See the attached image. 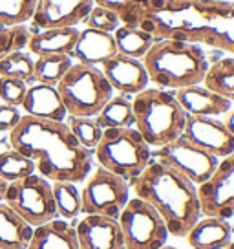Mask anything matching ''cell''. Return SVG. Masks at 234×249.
<instances>
[{
  "mask_svg": "<svg viewBox=\"0 0 234 249\" xmlns=\"http://www.w3.org/2000/svg\"><path fill=\"white\" fill-rule=\"evenodd\" d=\"M139 28L154 39L183 40L234 55L231 0H150Z\"/></svg>",
  "mask_w": 234,
  "mask_h": 249,
  "instance_id": "cell-1",
  "label": "cell"
},
{
  "mask_svg": "<svg viewBox=\"0 0 234 249\" xmlns=\"http://www.w3.org/2000/svg\"><path fill=\"white\" fill-rule=\"evenodd\" d=\"M9 143L30 158L35 172L50 181L83 183L94 169V152L79 143L66 121L22 116L9 132Z\"/></svg>",
  "mask_w": 234,
  "mask_h": 249,
  "instance_id": "cell-2",
  "label": "cell"
},
{
  "mask_svg": "<svg viewBox=\"0 0 234 249\" xmlns=\"http://www.w3.org/2000/svg\"><path fill=\"white\" fill-rule=\"evenodd\" d=\"M130 183L134 196L141 198L163 218L168 234L185 238L201 218L198 185L168 165L152 160Z\"/></svg>",
  "mask_w": 234,
  "mask_h": 249,
  "instance_id": "cell-3",
  "label": "cell"
},
{
  "mask_svg": "<svg viewBox=\"0 0 234 249\" xmlns=\"http://www.w3.org/2000/svg\"><path fill=\"white\" fill-rule=\"evenodd\" d=\"M141 62L152 85L174 92L201 85L209 70V59L201 46L172 39H156Z\"/></svg>",
  "mask_w": 234,
  "mask_h": 249,
  "instance_id": "cell-4",
  "label": "cell"
},
{
  "mask_svg": "<svg viewBox=\"0 0 234 249\" xmlns=\"http://www.w3.org/2000/svg\"><path fill=\"white\" fill-rule=\"evenodd\" d=\"M134 128L150 148H159L178 140L187 121V114L176 99V93L147 86L132 99Z\"/></svg>",
  "mask_w": 234,
  "mask_h": 249,
  "instance_id": "cell-5",
  "label": "cell"
},
{
  "mask_svg": "<svg viewBox=\"0 0 234 249\" xmlns=\"http://www.w3.org/2000/svg\"><path fill=\"white\" fill-rule=\"evenodd\" d=\"M94 158L99 167L132 181L152 161V148L134 126L104 128Z\"/></svg>",
  "mask_w": 234,
  "mask_h": 249,
  "instance_id": "cell-6",
  "label": "cell"
},
{
  "mask_svg": "<svg viewBox=\"0 0 234 249\" xmlns=\"http://www.w3.org/2000/svg\"><path fill=\"white\" fill-rule=\"evenodd\" d=\"M57 90L68 116L77 117H95L114 95V90L102 75L101 68L81 62L71 64L66 75L59 81Z\"/></svg>",
  "mask_w": 234,
  "mask_h": 249,
  "instance_id": "cell-7",
  "label": "cell"
},
{
  "mask_svg": "<svg viewBox=\"0 0 234 249\" xmlns=\"http://www.w3.org/2000/svg\"><path fill=\"white\" fill-rule=\"evenodd\" d=\"M2 202L32 227L57 218L51 181L37 172L8 183Z\"/></svg>",
  "mask_w": 234,
  "mask_h": 249,
  "instance_id": "cell-8",
  "label": "cell"
},
{
  "mask_svg": "<svg viewBox=\"0 0 234 249\" xmlns=\"http://www.w3.org/2000/svg\"><path fill=\"white\" fill-rule=\"evenodd\" d=\"M125 249H159L168 240V229L163 218L137 196H130L117 218Z\"/></svg>",
  "mask_w": 234,
  "mask_h": 249,
  "instance_id": "cell-9",
  "label": "cell"
},
{
  "mask_svg": "<svg viewBox=\"0 0 234 249\" xmlns=\"http://www.w3.org/2000/svg\"><path fill=\"white\" fill-rule=\"evenodd\" d=\"M130 183L114 172L97 167L84 179L81 191V213L119 218L130 200Z\"/></svg>",
  "mask_w": 234,
  "mask_h": 249,
  "instance_id": "cell-10",
  "label": "cell"
},
{
  "mask_svg": "<svg viewBox=\"0 0 234 249\" xmlns=\"http://www.w3.org/2000/svg\"><path fill=\"white\" fill-rule=\"evenodd\" d=\"M152 160L168 165L170 169L178 171L185 178L190 179L194 185H201L203 181L211 178V174L219 161L216 156L205 152L203 148L190 143L183 136L167 143L163 147L154 148Z\"/></svg>",
  "mask_w": 234,
  "mask_h": 249,
  "instance_id": "cell-11",
  "label": "cell"
},
{
  "mask_svg": "<svg viewBox=\"0 0 234 249\" xmlns=\"http://www.w3.org/2000/svg\"><path fill=\"white\" fill-rule=\"evenodd\" d=\"M201 216L231 220L234 216V152L221 158L207 181L198 185Z\"/></svg>",
  "mask_w": 234,
  "mask_h": 249,
  "instance_id": "cell-12",
  "label": "cell"
},
{
  "mask_svg": "<svg viewBox=\"0 0 234 249\" xmlns=\"http://www.w3.org/2000/svg\"><path fill=\"white\" fill-rule=\"evenodd\" d=\"M181 136L218 160L234 152V134L229 130L225 121L216 117L187 116Z\"/></svg>",
  "mask_w": 234,
  "mask_h": 249,
  "instance_id": "cell-13",
  "label": "cell"
},
{
  "mask_svg": "<svg viewBox=\"0 0 234 249\" xmlns=\"http://www.w3.org/2000/svg\"><path fill=\"white\" fill-rule=\"evenodd\" d=\"M94 6V0H37L33 26L37 30L75 28L84 22Z\"/></svg>",
  "mask_w": 234,
  "mask_h": 249,
  "instance_id": "cell-14",
  "label": "cell"
},
{
  "mask_svg": "<svg viewBox=\"0 0 234 249\" xmlns=\"http://www.w3.org/2000/svg\"><path fill=\"white\" fill-rule=\"evenodd\" d=\"M101 71L110 83L112 90H117V93H123L128 97L143 92L150 83L141 59L126 57L121 53L112 55L108 61L102 62Z\"/></svg>",
  "mask_w": 234,
  "mask_h": 249,
  "instance_id": "cell-15",
  "label": "cell"
},
{
  "mask_svg": "<svg viewBox=\"0 0 234 249\" xmlns=\"http://www.w3.org/2000/svg\"><path fill=\"white\" fill-rule=\"evenodd\" d=\"M75 231L81 249H125L121 226L116 218L84 214Z\"/></svg>",
  "mask_w": 234,
  "mask_h": 249,
  "instance_id": "cell-16",
  "label": "cell"
},
{
  "mask_svg": "<svg viewBox=\"0 0 234 249\" xmlns=\"http://www.w3.org/2000/svg\"><path fill=\"white\" fill-rule=\"evenodd\" d=\"M176 99L187 116L218 117L233 108V103L203 85H192L176 90Z\"/></svg>",
  "mask_w": 234,
  "mask_h": 249,
  "instance_id": "cell-17",
  "label": "cell"
},
{
  "mask_svg": "<svg viewBox=\"0 0 234 249\" xmlns=\"http://www.w3.org/2000/svg\"><path fill=\"white\" fill-rule=\"evenodd\" d=\"M20 107L24 110V116L37 117V119L66 121L68 117L61 93L57 90V86L51 85H42V83L30 85Z\"/></svg>",
  "mask_w": 234,
  "mask_h": 249,
  "instance_id": "cell-18",
  "label": "cell"
},
{
  "mask_svg": "<svg viewBox=\"0 0 234 249\" xmlns=\"http://www.w3.org/2000/svg\"><path fill=\"white\" fill-rule=\"evenodd\" d=\"M117 53L114 33L84 28L79 31V39L70 57H75L81 64L90 66H101L104 61H108L112 55Z\"/></svg>",
  "mask_w": 234,
  "mask_h": 249,
  "instance_id": "cell-19",
  "label": "cell"
},
{
  "mask_svg": "<svg viewBox=\"0 0 234 249\" xmlns=\"http://www.w3.org/2000/svg\"><path fill=\"white\" fill-rule=\"evenodd\" d=\"M28 249H81V246L75 226H71L70 220L57 216L33 227Z\"/></svg>",
  "mask_w": 234,
  "mask_h": 249,
  "instance_id": "cell-20",
  "label": "cell"
},
{
  "mask_svg": "<svg viewBox=\"0 0 234 249\" xmlns=\"http://www.w3.org/2000/svg\"><path fill=\"white\" fill-rule=\"evenodd\" d=\"M190 249H227L233 240V226L229 220L201 216L185 236Z\"/></svg>",
  "mask_w": 234,
  "mask_h": 249,
  "instance_id": "cell-21",
  "label": "cell"
},
{
  "mask_svg": "<svg viewBox=\"0 0 234 249\" xmlns=\"http://www.w3.org/2000/svg\"><path fill=\"white\" fill-rule=\"evenodd\" d=\"M79 39L77 28H51L33 33L28 40L30 53L37 55H71Z\"/></svg>",
  "mask_w": 234,
  "mask_h": 249,
  "instance_id": "cell-22",
  "label": "cell"
},
{
  "mask_svg": "<svg viewBox=\"0 0 234 249\" xmlns=\"http://www.w3.org/2000/svg\"><path fill=\"white\" fill-rule=\"evenodd\" d=\"M33 227L17 214L15 211L0 202V248L28 249Z\"/></svg>",
  "mask_w": 234,
  "mask_h": 249,
  "instance_id": "cell-23",
  "label": "cell"
},
{
  "mask_svg": "<svg viewBox=\"0 0 234 249\" xmlns=\"http://www.w3.org/2000/svg\"><path fill=\"white\" fill-rule=\"evenodd\" d=\"M114 39H116L117 53L134 59H143L156 40L149 31L141 30L139 26H125V24H121L114 31Z\"/></svg>",
  "mask_w": 234,
  "mask_h": 249,
  "instance_id": "cell-24",
  "label": "cell"
},
{
  "mask_svg": "<svg viewBox=\"0 0 234 249\" xmlns=\"http://www.w3.org/2000/svg\"><path fill=\"white\" fill-rule=\"evenodd\" d=\"M95 121L104 128H125V126H134V112H132V97L117 93L112 95L106 105L99 110L95 116Z\"/></svg>",
  "mask_w": 234,
  "mask_h": 249,
  "instance_id": "cell-25",
  "label": "cell"
},
{
  "mask_svg": "<svg viewBox=\"0 0 234 249\" xmlns=\"http://www.w3.org/2000/svg\"><path fill=\"white\" fill-rule=\"evenodd\" d=\"M201 85L225 97L227 101L234 103V55L209 64Z\"/></svg>",
  "mask_w": 234,
  "mask_h": 249,
  "instance_id": "cell-26",
  "label": "cell"
},
{
  "mask_svg": "<svg viewBox=\"0 0 234 249\" xmlns=\"http://www.w3.org/2000/svg\"><path fill=\"white\" fill-rule=\"evenodd\" d=\"M73 64L70 55H40L33 64V81L57 86Z\"/></svg>",
  "mask_w": 234,
  "mask_h": 249,
  "instance_id": "cell-27",
  "label": "cell"
},
{
  "mask_svg": "<svg viewBox=\"0 0 234 249\" xmlns=\"http://www.w3.org/2000/svg\"><path fill=\"white\" fill-rule=\"evenodd\" d=\"M57 216L73 220L81 214V191L71 181H51Z\"/></svg>",
  "mask_w": 234,
  "mask_h": 249,
  "instance_id": "cell-28",
  "label": "cell"
},
{
  "mask_svg": "<svg viewBox=\"0 0 234 249\" xmlns=\"http://www.w3.org/2000/svg\"><path fill=\"white\" fill-rule=\"evenodd\" d=\"M33 172H35V163L30 158L17 152L15 148H8L0 152V178L6 183L26 178Z\"/></svg>",
  "mask_w": 234,
  "mask_h": 249,
  "instance_id": "cell-29",
  "label": "cell"
},
{
  "mask_svg": "<svg viewBox=\"0 0 234 249\" xmlns=\"http://www.w3.org/2000/svg\"><path fill=\"white\" fill-rule=\"evenodd\" d=\"M95 6H102L116 11L121 24L125 26H139L147 13L150 0H94Z\"/></svg>",
  "mask_w": 234,
  "mask_h": 249,
  "instance_id": "cell-30",
  "label": "cell"
},
{
  "mask_svg": "<svg viewBox=\"0 0 234 249\" xmlns=\"http://www.w3.org/2000/svg\"><path fill=\"white\" fill-rule=\"evenodd\" d=\"M33 64L35 61L30 53L13 52L0 59V77H13L20 79L24 83H35L33 81Z\"/></svg>",
  "mask_w": 234,
  "mask_h": 249,
  "instance_id": "cell-31",
  "label": "cell"
},
{
  "mask_svg": "<svg viewBox=\"0 0 234 249\" xmlns=\"http://www.w3.org/2000/svg\"><path fill=\"white\" fill-rule=\"evenodd\" d=\"M37 0H0V24L2 26H24L32 20Z\"/></svg>",
  "mask_w": 234,
  "mask_h": 249,
  "instance_id": "cell-32",
  "label": "cell"
},
{
  "mask_svg": "<svg viewBox=\"0 0 234 249\" xmlns=\"http://www.w3.org/2000/svg\"><path fill=\"white\" fill-rule=\"evenodd\" d=\"M66 124L71 130V134L77 138V141L84 148L92 150L97 147V143L102 136V128L97 124L95 117H77V116H68L66 117Z\"/></svg>",
  "mask_w": 234,
  "mask_h": 249,
  "instance_id": "cell-33",
  "label": "cell"
},
{
  "mask_svg": "<svg viewBox=\"0 0 234 249\" xmlns=\"http://www.w3.org/2000/svg\"><path fill=\"white\" fill-rule=\"evenodd\" d=\"M32 31L26 26H2L0 24V59L28 46Z\"/></svg>",
  "mask_w": 234,
  "mask_h": 249,
  "instance_id": "cell-34",
  "label": "cell"
},
{
  "mask_svg": "<svg viewBox=\"0 0 234 249\" xmlns=\"http://www.w3.org/2000/svg\"><path fill=\"white\" fill-rule=\"evenodd\" d=\"M84 22H86V28L106 31V33H114L121 26V20H119L116 11H112L108 8H102V6H94L92 11L86 17Z\"/></svg>",
  "mask_w": 234,
  "mask_h": 249,
  "instance_id": "cell-35",
  "label": "cell"
},
{
  "mask_svg": "<svg viewBox=\"0 0 234 249\" xmlns=\"http://www.w3.org/2000/svg\"><path fill=\"white\" fill-rule=\"evenodd\" d=\"M28 83L13 77H0V101L11 107H20L28 92Z\"/></svg>",
  "mask_w": 234,
  "mask_h": 249,
  "instance_id": "cell-36",
  "label": "cell"
},
{
  "mask_svg": "<svg viewBox=\"0 0 234 249\" xmlns=\"http://www.w3.org/2000/svg\"><path fill=\"white\" fill-rule=\"evenodd\" d=\"M22 119V114L18 112V107L11 105H0V132H11L18 121Z\"/></svg>",
  "mask_w": 234,
  "mask_h": 249,
  "instance_id": "cell-37",
  "label": "cell"
},
{
  "mask_svg": "<svg viewBox=\"0 0 234 249\" xmlns=\"http://www.w3.org/2000/svg\"><path fill=\"white\" fill-rule=\"evenodd\" d=\"M225 124L229 126V130H231V132L234 134V110H229V112H227Z\"/></svg>",
  "mask_w": 234,
  "mask_h": 249,
  "instance_id": "cell-38",
  "label": "cell"
},
{
  "mask_svg": "<svg viewBox=\"0 0 234 249\" xmlns=\"http://www.w3.org/2000/svg\"><path fill=\"white\" fill-rule=\"evenodd\" d=\"M6 187H8V183H6L4 179L0 178V202L4 200V193H6Z\"/></svg>",
  "mask_w": 234,
  "mask_h": 249,
  "instance_id": "cell-39",
  "label": "cell"
},
{
  "mask_svg": "<svg viewBox=\"0 0 234 249\" xmlns=\"http://www.w3.org/2000/svg\"><path fill=\"white\" fill-rule=\"evenodd\" d=\"M159 249H178V248H174V246H167V244H165L163 248H159Z\"/></svg>",
  "mask_w": 234,
  "mask_h": 249,
  "instance_id": "cell-40",
  "label": "cell"
},
{
  "mask_svg": "<svg viewBox=\"0 0 234 249\" xmlns=\"http://www.w3.org/2000/svg\"><path fill=\"white\" fill-rule=\"evenodd\" d=\"M227 249H234V240H231V244L227 246Z\"/></svg>",
  "mask_w": 234,
  "mask_h": 249,
  "instance_id": "cell-41",
  "label": "cell"
},
{
  "mask_svg": "<svg viewBox=\"0 0 234 249\" xmlns=\"http://www.w3.org/2000/svg\"><path fill=\"white\" fill-rule=\"evenodd\" d=\"M0 249H2V248H0Z\"/></svg>",
  "mask_w": 234,
  "mask_h": 249,
  "instance_id": "cell-42",
  "label": "cell"
}]
</instances>
